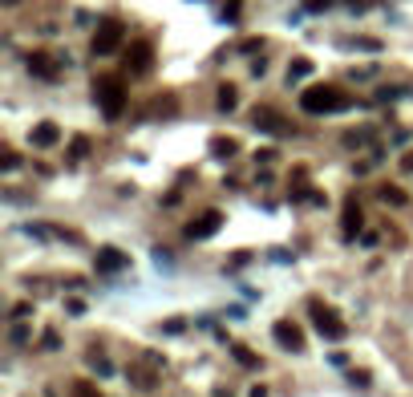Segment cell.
<instances>
[{"label":"cell","mask_w":413,"mask_h":397,"mask_svg":"<svg viewBox=\"0 0 413 397\" xmlns=\"http://www.w3.org/2000/svg\"><path fill=\"white\" fill-rule=\"evenodd\" d=\"M93 102H97V110L106 114V122H118L122 110H126V81H122L118 73H102V77L93 81Z\"/></svg>","instance_id":"obj_1"},{"label":"cell","mask_w":413,"mask_h":397,"mask_svg":"<svg viewBox=\"0 0 413 397\" xmlns=\"http://www.w3.org/2000/svg\"><path fill=\"white\" fill-rule=\"evenodd\" d=\"M300 106H304V114H341L353 102L341 86H312V90L300 94Z\"/></svg>","instance_id":"obj_2"},{"label":"cell","mask_w":413,"mask_h":397,"mask_svg":"<svg viewBox=\"0 0 413 397\" xmlns=\"http://www.w3.org/2000/svg\"><path fill=\"white\" fill-rule=\"evenodd\" d=\"M122 37H126V29L118 17H106V21H97V33H93V57H106V53H114L122 45Z\"/></svg>","instance_id":"obj_3"},{"label":"cell","mask_w":413,"mask_h":397,"mask_svg":"<svg viewBox=\"0 0 413 397\" xmlns=\"http://www.w3.org/2000/svg\"><path fill=\"white\" fill-rule=\"evenodd\" d=\"M308 308H312V321H316V328H321L324 341H341L344 332H348V325L337 316V308H328V304H321V300H312Z\"/></svg>","instance_id":"obj_4"},{"label":"cell","mask_w":413,"mask_h":397,"mask_svg":"<svg viewBox=\"0 0 413 397\" xmlns=\"http://www.w3.org/2000/svg\"><path fill=\"white\" fill-rule=\"evenodd\" d=\"M24 65H29L33 77H41V81H57V77H61V61H57L53 53H45V49L29 53V57H24Z\"/></svg>","instance_id":"obj_5"},{"label":"cell","mask_w":413,"mask_h":397,"mask_svg":"<svg viewBox=\"0 0 413 397\" xmlns=\"http://www.w3.org/2000/svg\"><path fill=\"white\" fill-rule=\"evenodd\" d=\"M219 227H223V215H219V211H203L199 219H191V223H186L183 232H186V239H211Z\"/></svg>","instance_id":"obj_6"},{"label":"cell","mask_w":413,"mask_h":397,"mask_svg":"<svg viewBox=\"0 0 413 397\" xmlns=\"http://www.w3.org/2000/svg\"><path fill=\"white\" fill-rule=\"evenodd\" d=\"M150 65H154V45L150 41H134L126 49V70L130 73H150Z\"/></svg>","instance_id":"obj_7"},{"label":"cell","mask_w":413,"mask_h":397,"mask_svg":"<svg viewBox=\"0 0 413 397\" xmlns=\"http://www.w3.org/2000/svg\"><path fill=\"white\" fill-rule=\"evenodd\" d=\"M252 126L255 130H268V134H292V126L275 114V110H268V106H255L252 110Z\"/></svg>","instance_id":"obj_8"},{"label":"cell","mask_w":413,"mask_h":397,"mask_svg":"<svg viewBox=\"0 0 413 397\" xmlns=\"http://www.w3.org/2000/svg\"><path fill=\"white\" fill-rule=\"evenodd\" d=\"M272 337H275V341H280L288 353H304V328L292 325V321H275Z\"/></svg>","instance_id":"obj_9"},{"label":"cell","mask_w":413,"mask_h":397,"mask_svg":"<svg viewBox=\"0 0 413 397\" xmlns=\"http://www.w3.org/2000/svg\"><path fill=\"white\" fill-rule=\"evenodd\" d=\"M126 264H130V259L122 256L118 248H102V252H97V272H122Z\"/></svg>","instance_id":"obj_10"},{"label":"cell","mask_w":413,"mask_h":397,"mask_svg":"<svg viewBox=\"0 0 413 397\" xmlns=\"http://www.w3.org/2000/svg\"><path fill=\"white\" fill-rule=\"evenodd\" d=\"M344 235H348V239H353V235L361 232V223H365V215H361V207H357V199H348V203H344Z\"/></svg>","instance_id":"obj_11"},{"label":"cell","mask_w":413,"mask_h":397,"mask_svg":"<svg viewBox=\"0 0 413 397\" xmlns=\"http://www.w3.org/2000/svg\"><path fill=\"white\" fill-rule=\"evenodd\" d=\"M57 138H61L57 122H41V126H33V146H57Z\"/></svg>","instance_id":"obj_12"},{"label":"cell","mask_w":413,"mask_h":397,"mask_svg":"<svg viewBox=\"0 0 413 397\" xmlns=\"http://www.w3.org/2000/svg\"><path fill=\"white\" fill-rule=\"evenodd\" d=\"M215 102H219V110H223V114H231V110L239 106V90H235L231 81H223V86H219V94H215Z\"/></svg>","instance_id":"obj_13"},{"label":"cell","mask_w":413,"mask_h":397,"mask_svg":"<svg viewBox=\"0 0 413 397\" xmlns=\"http://www.w3.org/2000/svg\"><path fill=\"white\" fill-rule=\"evenodd\" d=\"M211 154H215V159H235V154H239V142L235 138H211Z\"/></svg>","instance_id":"obj_14"},{"label":"cell","mask_w":413,"mask_h":397,"mask_svg":"<svg viewBox=\"0 0 413 397\" xmlns=\"http://www.w3.org/2000/svg\"><path fill=\"white\" fill-rule=\"evenodd\" d=\"M86 361H90V369H97L102 377H110V373H114V365H110V357H106L102 349H90V353H86Z\"/></svg>","instance_id":"obj_15"},{"label":"cell","mask_w":413,"mask_h":397,"mask_svg":"<svg viewBox=\"0 0 413 397\" xmlns=\"http://www.w3.org/2000/svg\"><path fill=\"white\" fill-rule=\"evenodd\" d=\"M231 357H235V361H239L243 369H255V365H259V357H255V353L248 349V345H231Z\"/></svg>","instance_id":"obj_16"},{"label":"cell","mask_w":413,"mask_h":397,"mask_svg":"<svg viewBox=\"0 0 413 397\" xmlns=\"http://www.w3.org/2000/svg\"><path fill=\"white\" fill-rule=\"evenodd\" d=\"M175 110H179V102H175V97H154L146 114H150V118H159V114H175Z\"/></svg>","instance_id":"obj_17"},{"label":"cell","mask_w":413,"mask_h":397,"mask_svg":"<svg viewBox=\"0 0 413 397\" xmlns=\"http://www.w3.org/2000/svg\"><path fill=\"white\" fill-rule=\"evenodd\" d=\"M312 73V61L308 57H296L292 65H288V81H300V77H308Z\"/></svg>","instance_id":"obj_18"},{"label":"cell","mask_w":413,"mask_h":397,"mask_svg":"<svg viewBox=\"0 0 413 397\" xmlns=\"http://www.w3.org/2000/svg\"><path fill=\"white\" fill-rule=\"evenodd\" d=\"M377 195H381V203H389V207H405V195L397 187H381Z\"/></svg>","instance_id":"obj_19"},{"label":"cell","mask_w":413,"mask_h":397,"mask_svg":"<svg viewBox=\"0 0 413 397\" xmlns=\"http://www.w3.org/2000/svg\"><path fill=\"white\" fill-rule=\"evenodd\" d=\"M86 154H90V138H73V146H69V159H73V163H81Z\"/></svg>","instance_id":"obj_20"},{"label":"cell","mask_w":413,"mask_h":397,"mask_svg":"<svg viewBox=\"0 0 413 397\" xmlns=\"http://www.w3.org/2000/svg\"><path fill=\"white\" fill-rule=\"evenodd\" d=\"M73 397H102V389L93 381H73Z\"/></svg>","instance_id":"obj_21"},{"label":"cell","mask_w":413,"mask_h":397,"mask_svg":"<svg viewBox=\"0 0 413 397\" xmlns=\"http://www.w3.org/2000/svg\"><path fill=\"white\" fill-rule=\"evenodd\" d=\"M0 154H4V159H0V166H4V170H17V166H21V154H17L13 146H4Z\"/></svg>","instance_id":"obj_22"},{"label":"cell","mask_w":413,"mask_h":397,"mask_svg":"<svg viewBox=\"0 0 413 397\" xmlns=\"http://www.w3.org/2000/svg\"><path fill=\"white\" fill-rule=\"evenodd\" d=\"M348 381H353V385H361V389H369V385H373V373H369V369H353Z\"/></svg>","instance_id":"obj_23"},{"label":"cell","mask_w":413,"mask_h":397,"mask_svg":"<svg viewBox=\"0 0 413 397\" xmlns=\"http://www.w3.org/2000/svg\"><path fill=\"white\" fill-rule=\"evenodd\" d=\"M41 345H45V353H57V349H61V337H57V332L49 328L45 337H41Z\"/></svg>","instance_id":"obj_24"},{"label":"cell","mask_w":413,"mask_h":397,"mask_svg":"<svg viewBox=\"0 0 413 397\" xmlns=\"http://www.w3.org/2000/svg\"><path fill=\"white\" fill-rule=\"evenodd\" d=\"M304 8L308 13H324V8H332V0H304Z\"/></svg>","instance_id":"obj_25"},{"label":"cell","mask_w":413,"mask_h":397,"mask_svg":"<svg viewBox=\"0 0 413 397\" xmlns=\"http://www.w3.org/2000/svg\"><path fill=\"white\" fill-rule=\"evenodd\" d=\"M223 21H239V0H227V8H223Z\"/></svg>","instance_id":"obj_26"},{"label":"cell","mask_w":413,"mask_h":397,"mask_svg":"<svg viewBox=\"0 0 413 397\" xmlns=\"http://www.w3.org/2000/svg\"><path fill=\"white\" fill-rule=\"evenodd\" d=\"M344 4H348L353 13H365V8H373V4H377V0H344Z\"/></svg>","instance_id":"obj_27"},{"label":"cell","mask_w":413,"mask_h":397,"mask_svg":"<svg viewBox=\"0 0 413 397\" xmlns=\"http://www.w3.org/2000/svg\"><path fill=\"white\" fill-rule=\"evenodd\" d=\"M272 159H275V150H272V146H264V150H255V163H264V166H268Z\"/></svg>","instance_id":"obj_28"},{"label":"cell","mask_w":413,"mask_h":397,"mask_svg":"<svg viewBox=\"0 0 413 397\" xmlns=\"http://www.w3.org/2000/svg\"><path fill=\"white\" fill-rule=\"evenodd\" d=\"M397 94H401V90H393V86H385V90H377V102H393Z\"/></svg>","instance_id":"obj_29"},{"label":"cell","mask_w":413,"mask_h":397,"mask_svg":"<svg viewBox=\"0 0 413 397\" xmlns=\"http://www.w3.org/2000/svg\"><path fill=\"white\" fill-rule=\"evenodd\" d=\"M29 312H33V304H17V308H13V316H17V321H24Z\"/></svg>","instance_id":"obj_30"},{"label":"cell","mask_w":413,"mask_h":397,"mask_svg":"<svg viewBox=\"0 0 413 397\" xmlns=\"http://www.w3.org/2000/svg\"><path fill=\"white\" fill-rule=\"evenodd\" d=\"M401 166H405V170H413V150L405 154V159H401Z\"/></svg>","instance_id":"obj_31"},{"label":"cell","mask_w":413,"mask_h":397,"mask_svg":"<svg viewBox=\"0 0 413 397\" xmlns=\"http://www.w3.org/2000/svg\"><path fill=\"white\" fill-rule=\"evenodd\" d=\"M252 397H268V389H264V385H255V389H252Z\"/></svg>","instance_id":"obj_32"},{"label":"cell","mask_w":413,"mask_h":397,"mask_svg":"<svg viewBox=\"0 0 413 397\" xmlns=\"http://www.w3.org/2000/svg\"><path fill=\"white\" fill-rule=\"evenodd\" d=\"M4 4H21V0H4Z\"/></svg>","instance_id":"obj_33"}]
</instances>
